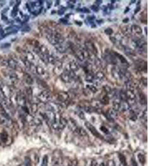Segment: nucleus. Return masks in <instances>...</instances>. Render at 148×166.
I'll return each mask as SVG.
<instances>
[{
  "mask_svg": "<svg viewBox=\"0 0 148 166\" xmlns=\"http://www.w3.org/2000/svg\"><path fill=\"white\" fill-rule=\"evenodd\" d=\"M105 33L107 34L110 35V34H112L113 33V31L111 28H107L105 30Z\"/></svg>",
  "mask_w": 148,
  "mask_h": 166,
  "instance_id": "nucleus-26",
  "label": "nucleus"
},
{
  "mask_svg": "<svg viewBox=\"0 0 148 166\" xmlns=\"http://www.w3.org/2000/svg\"><path fill=\"white\" fill-rule=\"evenodd\" d=\"M106 166H115V163L113 160H109L107 162Z\"/></svg>",
  "mask_w": 148,
  "mask_h": 166,
  "instance_id": "nucleus-27",
  "label": "nucleus"
},
{
  "mask_svg": "<svg viewBox=\"0 0 148 166\" xmlns=\"http://www.w3.org/2000/svg\"><path fill=\"white\" fill-rule=\"evenodd\" d=\"M86 47L87 48V49L88 51H89L91 52L92 53H93L94 54H97L98 51H97V49L96 48V46H94L93 43H92L91 42H87L86 43Z\"/></svg>",
  "mask_w": 148,
  "mask_h": 166,
  "instance_id": "nucleus-4",
  "label": "nucleus"
},
{
  "mask_svg": "<svg viewBox=\"0 0 148 166\" xmlns=\"http://www.w3.org/2000/svg\"><path fill=\"white\" fill-rule=\"evenodd\" d=\"M62 70V65L61 63H58L56 64V67H54V72L56 73V74L61 73Z\"/></svg>",
  "mask_w": 148,
  "mask_h": 166,
  "instance_id": "nucleus-13",
  "label": "nucleus"
},
{
  "mask_svg": "<svg viewBox=\"0 0 148 166\" xmlns=\"http://www.w3.org/2000/svg\"><path fill=\"white\" fill-rule=\"evenodd\" d=\"M130 106L127 101H122L120 104V110L122 111H127L130 109Z\"/></svg>",
  "mask_w": 148,
  "mask_h": 166,
  "instance_id": "nucleus-6",
  "label": "nucleus"
},
{
  "mask_svg": "<svg viewBox=\"0 0 148 166\" xmlns=\"http://www.w3.org/2000/svg\"><path fill=\"white\" fill-rule=\"evenodd\" d=\"M91 166H99V165L96 161H93L91 163Z\"/></svg>",
  "mask_w": 148,
  "mask_h": 166,
  "instance_id": "nucleus-29",
  "label": "nucleus"
},
{
  "mask_svg": "<svg viewBox=\"0 0 148 166\" xmlns=\"http://www.w3.org/2000/svg\"><path fill=\"white\" fill-rule=\"evenodd\" d=\"M52 98V96L50 93L47 91H43L41 95H39L40 100L43 102H47L49 101Z\"/></svg>",
  "mask_w": 148,
  "mask_h": 166,
  "instance_id": "nucleus-3",
  "label": "nucleus"
},
{
  "mask_svg": "<svg viewBox=\"0 0 148 166\" xmlns=\"http://www.w3.org/2000/svg\"><path fill=\"white\" fill-rule=\"evenodd\" d=\"M85 125H86V126L87 127V129H88L95 136L97 137L98 138H101V139H103V137H102V136L97 131V129L91 124V123H89V122H86L85 123Z\"/></svg>",
  "mask_w": 148,
  "mask_h": 166,
  "instance_id": "nucleus-1",
  "label": "nucleus"
},
{
  "mask_svg": "<svg viewBox=\"0 0 148 166\" xmlns=\"http://www.w3.org/2000/svg\"><path fill=\"white\" fill-rule=\"evenodd\" d=\"M9 140V136L6 131H3L0 134V141L3 144H7Z\"/></svg>",
  "mask_w": 148,
  "mask_h": 166,
  "instance_id": "nucleus-5",
  "label": "nucleus"
},
{
  "mask_svg": "<svg viewBox=\"0 0 148 166\" xmlns=\"http://www.w3.org/2000/svg\"><path fill=\"white\" fill-rule=\"evenodd\" d=\"M132 32L134 33L135 34H140L142 33V28L140 26H138V25H133L131 27V29H130Z\"/></svg>",
  "mask_w": 148,
  "mask_h": 166,
  "instance_id": "nucleus-8",
  "label": "nucleus"
},
{
  "mask_svg": "<svg viewBox=\"0 0 148 166\" xmlns=\"http://www.w3.org/2000/svg\"><path fill=\"white\" fill-rule=\"evenodd\" d=\"M114 55H115V56H116L117 57H118V58L120 60V61H121V62L123 64H128V62L126 60V59H125V58L124 57H123L122 55L119 54V53H118L114 52Z\"/></svg>",
  "mask_w": 148,
  "mask_h": 166,
  "instance_id": "nucleus-15",
  "label": "nucleus"
},
{
  "mask_svg": "<svg viewBox=\"0 0 148 166\" xmlns=\"http://www.w3.org/2000/svg\"><path fill=\"white\" fill-rule=\"evenodd\" d=\"M132 164L133 166H137V163L135 162V161H134V160H132Z\"/></svg>",
  "mask_w": 148,
  "mask_h": 166,
  "instance_id": "nucleus-32",
  "label": "nucleus"
},
{
  "mask_svg": "<svg viewBox=\"0 0 148 166\" xmlns=\"http://www.w3.org/2000/svg\"><path fill=\"white\" fill-rule=\"evenodd\" d=\"M67 125L68 126V127L72 131L75 133H77L79 127L78 126L76 122L74 121L73 120L69 119L67 120Z\"/></svg>",
  "mask_w": 148,
  "mask_h": 166,
  "instance_id": "nucleus-2",
  "label": "nucleus"
},
{
  "mask_svg": "<svg viewBox=\"0 0 148 166\" xmlns=\"http://www.w3.org/2000/svg\"><path fill=\"white\" fill-rule=\"evenodd\" d=\"M88 89L90 91H92V92H96L97 91V88L94 86L93 85H88L87 86Z\"/></svg>",
  "mask_w": 148,
  "mask_h": 166,
  "instance_id": "nucleus-24",
  "label": "nucleus"
},
{
  "mask_svg": "<svg viewBox=\"0 0 148 166\" xmlns=\"http://www.w3.org/2000/svg\"><path fill=\"white\" fill-rule=\"evenodd\" d=\"M119 158L120 161V162H121L122 165L124 166H127V161H126V159H125V157L123 155L120 154Z\"/></svg>",
  "mask_w": 148,
  "mask_h": 166,
  "instance_id": "nucleus-19",
  "label": "nucleus"
},
{
  "mask_svg": "<svg viewBox=\"0 0 148 166\" xmlns=\"http://www.w3.org/2000/svg\"><path fill=\"white\" fill-rule=\"evenodd\" d=\"M104 75L102 72H98L94 75V80L96 79L98 82H101L104 79Z\"/></svg>",
  "mask_w": 148,
  "mask_h": 166,
  "instance_id": "nucleus-12",
  "label": "nucleus"
},
{
  "mask_svg": "<svg viewBox=\"0 0 148 166\" xmlns=\"http://www.w3.org/2000/svg\"><path fill=\"white\" fill-rule=\"evenodd\" d=\"M48 157L47 156H44L42 160L41 166H48Z\"/></svg>",
  "mask_w": 148,
  "mask_h": 166,
  "instance_id": "nucleus-21",
  "label": "nucleus"
},
{
  "mask_svg": "<svg viewBox=\"0 0 148 166\" xmlns=\"http://www.w3.org/2000/svg\"><path fill=\"white\" fill-rule=\"evenodd\" d=\"M77 134L82 136H86L87 135V132H86V131L82 127H79Z\"/></svg>",
  "mask_w": 148,
  "mask_h": 166,
  "instance_id": "nucleus-18",
  "label": "nucleus"
},
{
  "mask_svg": "<svg viewBox=\"0 0 148 166\" xmlns=\"http://www.w3.org/2000/svg\"><path fill=\"white\" fill-rule=\"evenodd\" d=\"M69 96L66 92H61L59 93L58 95V99H59V101H66V100L68 99Z\"/></svg>",
  "mask_w": 148,
  "mask_h": 166,
  "instance_id": "nucleus-7",
  "label": "nucleus"
},
{
  "mask_svg": "<svg viewBox=\"0 0 148 166\" xmlns=\"http://www.w3.org/2000/svg\"><path fill=\"white\" fill-rule=\"evenodd\" d=\"M101 130L103 131L104 133H108V130L107 129L106 127H104V126H102L101 127Z\"/></svg>",
  "mask_w": 148,
  "mask_h": 166,
  "instance_id": "nucleus-30",
  "label": "nucleus"
},
{
  "mask_svg": "<svg viewBox=\"0 0 148 166\" xmlns=\"http://www.w3.org/2000/svg\"><path fill=\"white\" fill-rule=\"evenodd\" d=\"M139 96L140 98V101L142 104H144L147 102V99L145 95L142 92H140L139 94Z\"/></svg>",
  "mask_w": 148,
  "mask_h": 166,
  "instance_id": "nucleus-16",
  "label": "nucleus"
},
{
  "mask_svg": "<svg viewBox=\"0 0 148 166\" xmlns=\"http://www.w3.org/2000/svg\"><path fill=\"white\" fill-rule=\"evenodd\" d=\"M55 47H56V48L58 50V51L61 53L66 52V49H67L66 46H64L63 43L58 44L55 46Z\"/></svg>",
  "mask_w": 148,
  "mask_h": 166,
  "instance_id": "nucleus-11",
  "label": "nucleus"
},
{
  "mask_svg": "<svg viewBox=\"0 0 148 166\" xmlns=\"http://www.w3.org/2000/svg\"><path fill=\"white\" fill-rule=\"evenodd\" d=\"M94 80V75L92 73L89 72V73L87 74L86 77V80L89 83H92Z\"/></svg>",
  "mask_w": 148,
  "mask_h": 166,
  "instance_id": "nucleus-14",
  "label": "nucleus"
},
{
  "mask_svg": "<svg viewBox=\"0 0 148 166\" xmlns=\"http://www.w3.org/2000/svg\"><path fill=\"white\" fill-rule=\"evenodd\" d=\"M138 160L140 163L142 164H144L145 163V161H146V159H145V156L144 155L142 154V153H140V154L138 155Z\"/></svg>",
  "mask_w": 148,
  "mask_h": 166,
  "instance_id": "nucleus-20",
  "label": "nucleus"
},
{
  "mask_svg": "<svg viewBox=\"0 0 148 166\" xmlns=\"http://www.w3.org/2000/svg\"><path fill=\"white\" fill-rule=\"evenodd\" d=\"M31 110L32 112L33 113H36L38 111V106L36 104H32L31 106Z\"/></svg>",
  "mask_w": 148,
  "mask_h": 166,
  "instance_id": "nucleus-23",
  "label": "nucleus"
},
{
  "mask_svg": "<svg viewBox=\"0 0 148 166\" xmlns=\"http://www.w3.org/2000/svg\"><path fill=\"white\" fill-rule=\"evenodd\" d=\"M24 165L26 166H32V161L29 157L25 158V162Z\"/></svg>",
  "mask_w": 148,
  "mask_h": 166,
  "instance_id": "nucleus-22",
  "label": "nucleus"
},
{
  "mask_svg": "<svg viewBox=\"0 0 148 166\" xmlns=\"http://www.w3.org/2000/svg\"><path fill=\"white\" fill-rule=\"evenodd\" d=\"M69 69L73 72L77 71V70H78L79 68V64H78V63L75 61H73L70 63V64H69Z\"/></svg>",
  "mask_w": 148,
  "mask_h": 166,
  "instance_id": "nucleus-10",
  "label": "nucleus"
},
{
  "mask_svg": "<svg viewBox=\"0 0 148 166\" xmlns=\"http://www.w3.org/2000/svg\"><path fill=\"white\" fill-rule=\"evenodd\" d=\"M103 89L104 90V91L107 94H109L110 92L112 91V89L109 86H107V85H105L103 87Z\"/></svg>",
  "mask_w": 148,
  "mask_h": 166,
  "instance_id": "nucleus-25",
  "label": "nucleus"
},
{
  "mask_svg": "<svg viewBox=\"0 0 148 166\" xmlns=\"http://www.w3.org/2000/svg\"><path fill=\"white\" fill-rule=\"evenodd\" d=\"M19 166H26L24 165V164H23V165H19Z\"/></svg>",
  "mask_w": 148,
  "mask_h": 166,
  "instance_id": "nucleus-33",
  "label": "nucleus"
},
{
  "mask_svg": "<svg viewBox=\"0 0 148 166\" xmlns=\"http://www.w3.org/2000/svg\"><path fill=\"white\" fill-rule=\"evenodd\" d=\"M79 116L80 117V118H81V119H84V114L82 112H79Z\"/></svg>",
  "mask_w": 148,
  "mask_h": 166,
  "instance_id": "nucleus-31",
  "label": "nucleus"
},
{
  "mask_svg": "<svg viewBox=\"0 0 148 166\" xmlns=\"http://www.w3.org/2000/svg\"><path fill=\"white\" fill-rule=\"evenodd\" d=\"M118 111L114 110L113 109H110L108 112V115L109 116V119L113 120L114 119H116L118 117Z\"/></svg>",
  "mask_w": 148,
  "mask_h": 166,
  "instance_id": "nucleus-9",
  "label": "nucleus"
},
{
  "mask_svg": "<svg viewBox=\"0 0 148 166\" xmlns=\"http://www.w3.org/2000/svg\"><path fill=\"white\" fill-rule=\"evenodd\" d=\"M109 98L108 97V96L106 94L105 95H104V96H103L101 100H100V102H101L102 104L107 105L109 104Z\"/></svg>",
  "mask_w": 148,
  "mask_h": 166,
  "instance_id": "nucleus-17",
  "label": "nucleus"
},
{
  "mask_svg": "<svg viewBox=\"0 0 148 166\" xmlns=\"http://www.w3.org/2000/svg\"><path fill=\"white\" fill-rule=\"evenodd\" d=\"M142 82L143 83V84L144 85H145V86H147V78H143L142 79Z\"/></svg>",
  "mask_w": 148,
  "mask_h": 166,
  "instance_id": "nucleus-28",
  "label": "nucleus"
}]
</instances>
